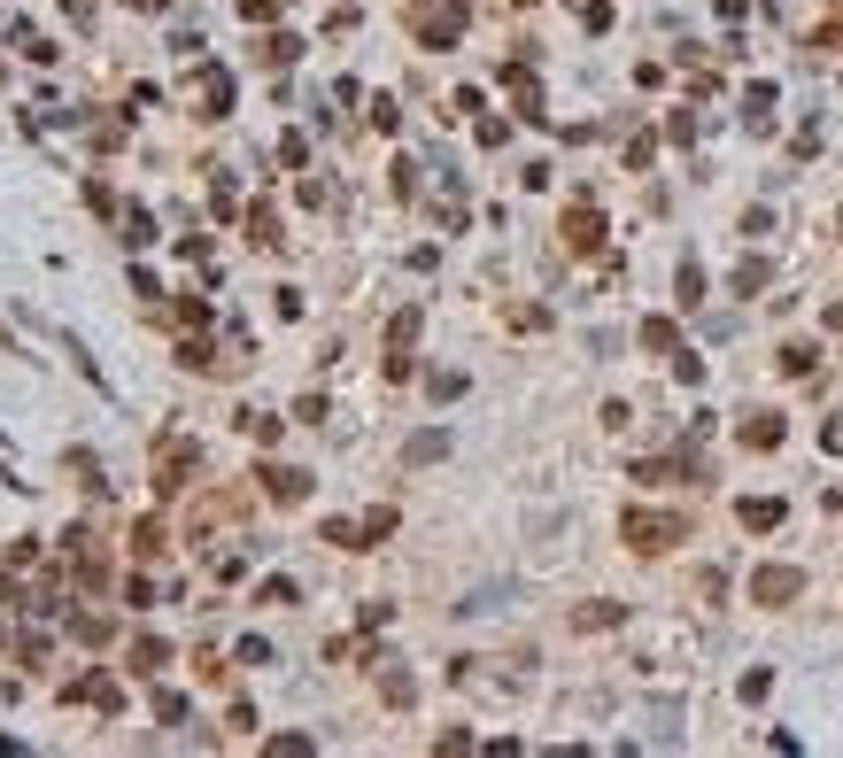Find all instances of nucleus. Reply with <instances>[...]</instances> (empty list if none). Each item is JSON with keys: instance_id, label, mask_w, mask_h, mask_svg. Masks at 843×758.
Masks as SVG:
<instances>
[{"instance_id": "obj_1", "label": "nucleus", "mask_w": 843, "mask_h": 758, "mask_svg": "<svg viewBox=\"0 0 843 758\" xmlns=\"http://www.w3.org/2000/svg\"><path fill=\"white\" fill-rule=\"evenodd\" d=\"M627 534H635V550H666L681 526H673V519H642V511H635V519H627Z\"/></svg>"}, {"instance_id": "obj_2", "label": "nucleus", "mask_w": 843, "mask_h": 758, "mask_svg": "<svg viewBox=\"0 0 843 758\" xmlns=\"http://www.w3.org/2000/svg\"><path fill=\"white\" fill-rule=\"evenodd\" d=\"M751 596H758V604H782V596H797V573L774 565V573H758V581H751Z\"/></svg>"}, {"instance_id": "obj_3", "label": "nucleus", "mask_w": 843, "mask_h": 758, "mask_svg": "<svg viewBox=\"0 0 843 758\" xmlns=\"http://www.w3.org/2000/svg\"><path fill=\"white\" fill-rule=\"evenodd\" d=\"M565 240H573V248H596V240H604L596 209H573V217H565Z\"/></svg>"}, {"instance_id": "obj_4", "label": "nucleus", "mask_w": 843, "mask_h": 758, "mask_svg": "<svg viewBox=\"0 0 843 758\" xmlns=\"http://www.w3.org/2000/svg\"><path fill=\"white\" fill-rule=\"evenodd\" d=\"M302 488H310V472H287V465L271 472V496H279V503H294V496H302Z\"/></svg>"}, {"instance_id": "obj_5", "label": "nucleus", "mask_w": 843, "mask_h": 758, "mask_svg": "<svg viewBox=\"0 0 843 758\" xmlns=\"http://www.w3.org/2000/svg\"><path fill=\"white\" fill-rule=\"evenodd\" d=\"M743 441H751V449H774V441H782V418H751V426H743Z\"/></svg>"}]
</instances>
